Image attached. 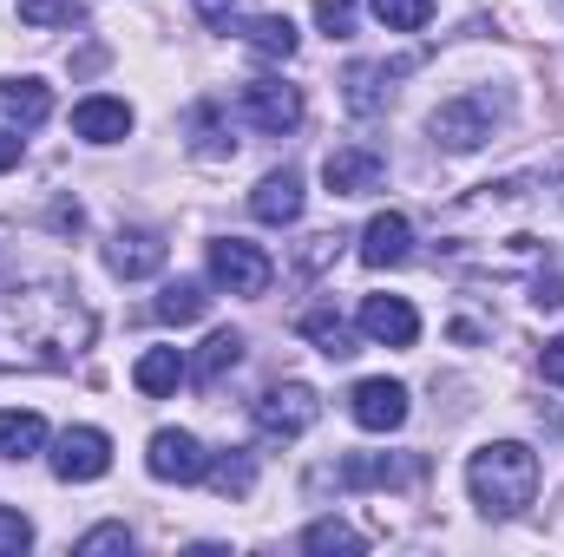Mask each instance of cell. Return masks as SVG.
<instances>
[{
	"mask_svg": "<svg viewBox=\"0 0 564 557\" xmlns=\"http://www.w3.org/2000/svg\"><path fill=\"white\" fill-rule=\"evenodd\" d=\"M99 321L59 276L0 288V374H59L93 348Z\"/></svg>",
	"mask_w": 564,
	"mask_h": 557,
	"instance_id": "1",
	"label": "cell"
},
{
	"mask_svg": "<svg viewBox=\"0 0 564 557\" xmlns=\"http://www.w3.org/2000/svg\"><path fill=\"white\" fill-rule=\"evenodd\" d=\"M466 492L486 518H519L539 499V452L519 439H492L466 459Z\"/></svg>",
	"mask_w": 564,
	"mask_h": 557,
	"instance_id": "2",
	"label": "cell"
},
{
	"mask_svg": "<svg viewBox=\"0 0 564 557\" xmlns=\"http://www.w3.org/2000/svg\"><path fill=\"white\" fill-rule=\"evenodd\" d=\"M492 125H499V99L492 92H459V99H446L426 119L433 144H446V151H479V144L492 139Z\"/></svg>",
	"mask_w": 564,
	"mask_h": 557,
	"instance_id": "3",
	"label": "cell"
},
{
	"mask_svg": "<svg viewBox=\"0 0 564 557\" xmlns=\"http://www.w3.org/2000/svg\"><path fill=\"white\" fill-rule=\"evenodd\" d=\"M144 472L164 479V485H197V479H210V452H204L197 433L164 426V433H151V446H144Z\"/></svg>",
	"mask_w": 564,
	"mask_h": 557,
	"instance_id": "4",
	"label": "cell"
},
{
	"mask_svg": "<svg viewBox=\"0 0 564 557\" xmlns=\"http://www.w3.org/2000/svg\"><path fill=\"white\" fill-rule=\"evenodd\" d=\"M315 419H322V401H315L308 381H282V387H270V394L257 401V426H263V439H302Z\"/></svg>",
	"mask_w": 564,
	"mask_h": 557,
	"instance_id": "5",
	"label": "cell"
},
{
	"mask_svg": "<svg viewBox=\"0 0 564 557\" xmlns=\"http://www.w3.org/2000/svg\"><path fill=\"white\" fill-rule=\"evenodd\" d=\"M106 472H112V439H106L99 426H66L59 446H53V479L93 485V479H106Z\"/></svg>",
	"mask_w": 564,
	"mask_h": 557,
	"instance_id": "6",
	"label": "cell"
},
{
	"mask_svg": "<svg viewBox=\"0 0 564 557\" xmlns=\"http://www.w3.org/2000/svg\"><path fill=\"white\" fill-rule=\"evenodd\" d=\"M210 276H217V288H230V295H263L270 276H276V263L257 243H243V237H217L210 243Z\"/></svg>",
	"mask_w": 564,
	"mask_h": 557,
	"instance_id": "7",
	"label": "cell"
},
{
	"mask_svg": "<svg viewBox=\"0 0 564 557\" xmlns=\"http://www.w3.org/2000/svg\"><path fill=\"white\" fill-rule=\"evenodd\" d=\"M237 112H243L257 132L282 139V132H295V125H302V92H295V86H282V79H250V86H243V99H237Z\"/></svg>",
	"mask_w": 564,
	"mask_h": 557,
	"instance_id": "8",
	"label": "cell"
},
{
	"mask_svg": "<svg viewBox=\"0 0 564 557\" xmlns=\"http://www.w3.org/2000/svg\"><path fill=\"white\" fill-rule=\"evenodd\" d=\"M381 177H388V157H381V151H368V144H335V151L322 157V184H328L335 197L381 190Z\"/></svg>",
	"mask_w": 564,
	"mask_h": 557,
	"instance_id": "9",
	"label": "cell"
},
{
	"mask_svg": "<svg viewBox=\"0 0 564 557\" xmlns=\"http://www.w3.org/2000/svg\"><path fill=\"white\" fill-rule=\"evenodd\" d=\"M361 335L375 348H414L421 341V315H414L408 295H368L361 302Z\"/></svg>",
	"mask_w": 564,
	"mask_h": 557,
	"instance_id": "10",
	"label": "cell"
},
{
	"mask_svg": "<svg viewBox=\"0 0 564 557\" xmlns=\"http://www.w3.org/2000/svg\"><path fill=\"white\" fill-rule=\"evenodd\" d=\"M348 414H355V426H361V433H394V426L408 419V387H401V381H388V374L355 381Z\"/></svg>",
	"mask_w": 564,
	"mask_h": 557,
	"instance_id": "11",
	"label": "cell"
},
{
	"mask_svg": "<svg viewBox=\"0 0 564 557\" xmlns=\"http://www.w3.org/2000/svg\"><path fill=\"white\" fill-rule=\"evenodd\" d=\"M408 66H414V59H394V66H388V59H355V66H348V79H341L348 112H361V119H368V112H381V106L394 99V79H401Z\"/></svg>",
	"mask_w": 564,
	"mask_h": 557,
	"instance_id": "12",
	"label": "cell"
},
{
	"mask_svg": "<svg viewBox=\"0 0 564 557\" xmlns=\"http://www.w3.org/2000/svg\"><path fill=\"white\" fill-rule=\"evenodd\" d=\"M106 270L126 282H144L164 270V237L158 230H119L112 243H106Z\"/></svg>",
	"mask_w": 564,
	"mask_h": 557,
	"instance_id": "13",
	"label": "cell"
},
{
	"mask_svg": "<svg viewBox=\"0 0 564 557\" xmlns=\"http://www.w3.org/2000/svg\"><path fill=\"white\" fill-rule=\"evenodd\" d=\"M408 250H414V223H408L401 210H381V217L361 230V263H368V270H394V263H408Z\"/></svg>",
	"mask_w": 564,
	"mask_h": 557,
	"instance_id": "14",
	"label": "cell"
},
{
	"mask_svg": "<svg viewBox=\"0 0 564 557\" xmlns=\"http://www.w3.org/2000/svg\"><path fill=\"white\" fill-rule=\"evenodd\" d=\"M73 132L86 144H119L132 132V106L126 99H106V92H93V99H79L73 106Z\"/></svg>",
	"mask_w": 564,
	"mask_h": 557,
	"instance_id": "15",
	"label": "cell"
},
{
	"mask_svg": "<svg viewBox=\"0 0 564 557\" xmlns=\"http://www.w3.org/2000/svg\"><path fill=\"white\" fill-rule=\"evenodd\" d=\"M421 472V459H388V452H348L341 466H335V479L348 485V492H368V485H408Z\"/></svg>",
	"mask_w": 564,
	"mask_h": 557,
	"instance_id": "16",
	"label": "cell"
},
{
	"mask_svg": "<svg viewBox=\"0 0 564 557\" xmlns=\"http://www.w3.org/2000/svg\"><path fill=\"white\" fill-rule=\"evenodd\" d=\"M250 217H257V223H276V230L295 223V217H302V177H295V171H270V177L250 190Z\"/></svg>",
	"mask_w": 564,
	"mask_h": 557,
	"instance_id": "17",
	"label": "cell"
},
{
	"mask_svg": "<svg viewBox=\"0 0 564 557\" xmlns=\"http://www.w3.org/2000/svg\"><path fill=\"white\" fill-rule=\"evenodd\" d=\"M191 381V361L177 354V348H151L139 354V368H132V387H139L144 401H164V394H177Z\"/></svg>",
	"mask_w": 564,
	"mask_h": 557,
	"instance_id": "18",
	"label": "cell"
},
{
	"mask_svg": "<svg viewBox=\"0 0 564 557\" xmlns=\"http://www.w3.org/2000/svg\"><path fill=\"white\" fill-rule=\"evenodd\" d=\"M0 112H7L20 132H33V125H46V112H53V92H46L40 79H0Z\"/></svg>",
	"mask_w": 564,
	"mask_h": 557,
	"instance_id": "19",
	"label": "cell"
},
{
	"mask_svg": "<svg viewBox=\"0 0 564 557\" xmlns=\"http://www.w3.org/2000/svg\"><path fill=\"white\" fill-rule=\"evenodd\" d=\"M237 361H243V335H237V328H217V335L197 348V361H191V381H197V387H217V381H224Z\"/></svg>",
	"mask_w": 564,
	"mask_h": 557,
	"instance_id": "20",
	"label": "cell"
},
{
	"mask_svg": "<svg viewBox=\"0 0 564 557\" xmlns=\"http://www.w3.org/2000/svg\"><path fill=\"white\" fill-rule=\"evenodd\" d=\"M204 308H210L204 282H184V276H177V282H164V295H158V308H151V315H158V321H171V328H191Z\"/></svg>",
	"mask_w": 564,
	"mask_h": 557,
	"instance_id": "21",
	"label": "cell"
},
{
	"mask_svg": "<svg viewBox=\"0 0 564 557\" xmlns=\"http://www.w3.org/2000/svg\"><path fill=\"white\" fill-rule=\"evenodd\" d=\"M302 335H308L328 361H348V354H355V335H348V321H341L335 308H308V315H302Z\"/></svg>",
	"mask_w": 564,
	"mask_h": 557,
	"instance_id": "22",
	"label": "cell"
},
{
	"mask_svg": "<svg viewBox=\"0 0 564 557\" xmlns=\"http://www.w3.org/2000/svg\"><path fill=\"white\" fill-rule=\"evenodd\" d=\"M46 446V419L40 414H0V459H33Z\"/></svg>",
	"mask_w": 564,
	"mask_h": 557,
	"instance_id": "23",
	"label": "cell"
},
{
	"mask_svg": "<svg viewBox=\"0 0 564 557\" xmlns=\"http://www.w3.org/2000/svg\"><path fill=\"white\" fill-rule=\"evenodd\" d=\"M191 144H197V157H230V151H237L230 132H224V106H217V99L191 106Z\"/></svg>",
	"mask_w": 564,
	"mask_h": 557,
	"instance_id": "24",
	"label": "cell"
},
{
	"mask_svg": "<svg viewBox=\"0 0 564 557\" xmlns=\"http://www.w3.org/2000/svg\"><path fill=\"white\" fill-rule=\"evenodd\" d=\"M243 40H250V53H263V59H289V53H295V26H289L282 13H257V20L243 26Z\"/></svg>",
	"mask_w": 564,
	"mask_h": 557,
	"instance_id": "25",
	"label": "cell"
},
{
	"mask_svg": "<svg viewBox=\"0 0 564 557\" xmlns=\"http://www.w3.org/2000/svg\"><path fill=\"white\" fill-rule=\"evenodd\" d=\"M368 538L355 532V525H341V518H315L308 532H302V551H361Z\"/></svg>",
	"mask_w": 564,
	"mask_h": 557,
	"instance_id": "26",
	"label": "cell"
},
{
	"mask_svg": "<svg viewBox=\"0 0 564 557\" xmlns=\"http://www.w3.org/2000/svg\"><path fill=\"white\" fill-rule=\"evenodd\" d=\"M433 7L440 0H375V20L394 26V33H421L426 20H433Z\"/></svg>",
	"mask_w": 564,
	"mask_h": 557,
	"instance_id": "27",
	"label": "cell"
},
{
	"mask_svg": "<svg viewBox=\"0 0 564 557\" xmlns=\"http://www.w3.org/2000/svg\"><path fill=\"white\" fill-rule=\"evenodd\" d=\"M210 479H217V492H230V499H243V492L257 485V466H250V452H224V459L210 466Z\"/></svg>",
	"mask_w": 564,
	"mask_h": 557,
	"instance_id": "28",
	"label": "cell"
},
{
	"mask_svg": "<svg viewBox=\"0 0 564 557\" xmlns=\"http://www.w3.org/2000/svg\"><path fill=\"white\" fill-rule=\"evenodd\" d=\"M79 13H86V0H20L26 26H73Z\"/></svg>",
	"mask_w": 564,
	"mask_h": 557,
	"instance_id": "29",
	"label": "cell"
},
{
	"mask_svg": "<svg viewBox=\"0 0 564 557\" xmlns=\"http://www.w3.org/2000/svg\"><path fill=\"white\" fill-rule=\"evenodd\" d=\"M26 545H33V525H26V512L0 505V557H20Z\"/></svg>",
	"mask_w": 564,
	"mask_h": 557,
	"instance_id": "30",
	"label": "cell"
},
{
	"mask_svg": "<svg viewBox=\"0 0 564 557\" xmlns=\"http://www.w3.org/2000/svg\"><path fill=\"white\" fill-rule=\"evenodd\" d=\"M99 551H132V532L126 525H93L79 538V557H99Z\"/></svg>",
	"mask_w": 564,
	"mask_h": 557,
	"instance_id": "31",
	"label": "cell"
},
{
	"mask_svg": "<svg viewBox=\"0 0 564 557\" xmlns=\"http://www.w3.org/2000/svg\"><path fill=\"white\" fill-rule=\"evenodd\" d=\"M315 20H322V33L348 40V33H355V0H322V7H315Z\"/></svg>",
	"mask_w": 564,
	"mask_h": 557,
	"instance_id": "32",
	"label": "cell"
},
{
	"mask_svg": "<svg viewBox=\"0 0 564 557\" xmlns=\"http://www.w3.org/2000/svg\"><path fill=\"white\" fill-rule=\"evenodd\" d=\"M191 7H197V13H204L210 26H224V20H230V13H237L243 0H191Z\"/></svg>",
	"mask_w": 564,
	"mask_h": 557,
	"instance_id": "33",
	"label": "cell"
},
{
	"mask_svg": "<svg viewBox=\"0 0 564 557\" xmlns=\"http://www.w3.org/2000/svg\"><path fill=\"white\" fill-rule=\"evenodd\" d=\"M545 381L564 387V335H558V341H545Z\"/></svg>",
	"mask_w": 564,
	"mask_h": 557,
	"instance_id": "34",
	"label": "cell"
},
{
	"mask_svg": "<svg viewBox=\"0 0 564 557\" xmlns=\"http://www.w3.org/2000/svg\"><path fill=\"white\" fill-rule=\"evenodd\" d=\"M20 151H26V139H20V132H7V125H0V171H13V164H20Z\"/></svg>",
	"mask_w": 564,
	"mask_h": 557,
	"instance_id": "35",
	"label": "cell"
},
{
	"mask_svg": "<svg viewBox=\"0 0 564 557\" xmlns=\"http://www.w3.org/2000/svg\"><path fill=\"white\" fill-rule=\"evenodd\" d=\"M539 308H564V282L558 276H539V295H532Z\"/></svg>",
	"mask_w": 564,
	"mask_h": 557,
	"instance_id": "36",
	"label": "cell"
},
{
	"mask_svg": "<svg viewBox=\"0 0 564 557\" xmlns=\"http://www.w3.org/2000/svg\"><path fill=\"white\" fill-rule=\"evenodd\" d=\"M53 230H79V204H53Z\"/></svg>",
	"mask_w": 564,
	"mask_h": 557,
	"instance_id": "37",
	"label": "cell"
},
{
	"mask_svg": "<svg viewBox=\"0 0 564 557\" xmlns=\"http://www.w3.org/2000/svg\"><path fill=\"white\" fill-rule=\"evenodd\" d=\"M0 237H7V230H0Z\"/></svg>",
	"mask_w": 564,
	"mask_h": 557,
	"instance_id": "38",
	"label": "cell"
}]
</instances>
